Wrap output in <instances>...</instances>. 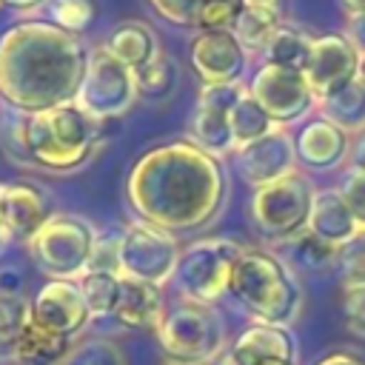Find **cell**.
Segmentation results:
<instances>
[{
    "label": "cell",
    "instance_id": "6da1fadb",
    "mask_svg": "<svg viewBox=\"0 0 365 365\" xmlns=\"http://www.w3.org/2000/svg\"><path fill=\"white\" fill-rule=\"evenodd\" d=\"M125 200L137 220L171 234L208 225L225 202L220 157L194 140H171L140 154L125 177Z\"/></svg>",
    "mask_w": 365,
    "mask_h": 365
},
{
    "label": "cell",
    "instance_id": "7a4b0ae2",
    "mask_svg": "<svg viewBox=\"0 0 365 365\" xmlns=\"http://www.w3.org/2000/svg\"><path fill=\"white\" fill-rule=\"evenodd\" d=\"M88 63L77 34L46 20H23L0 34V100L17 114L74 103Z\"/></svg>",
    "mask_w": 365,
    "mask_h": 365
},
{
    "label": "cell",
    "instance_id": "3957f363",
    "mask_svg": "<svg viewBox=\"0 0 365 365\" xmlns=\"http://www.w3.org/2000/svg\"><path fill=\"white\" fill-rule=\"evenodd\" d=\"M228 294L251 317V322H271L291 328L302 311V285L294 268L262 248H248L234 265Z\"/></svg>",
    "mask_w": 365,
    "mask_h": 365
},
{
    "label": "cell",
    "instance_id": "277c9868",
    "mask_svg": "<svg viewBox=\"0 0 365 365\" xmlns=\"http://www.w3.org/2000/svg\"><path fill=\"white\" fill-rule=\"evenodd\" d=\"M23 140L29 165L63 174L80 168L91 157L100 140V123L77 103H66L48 111L23 114Z\"/></svg>",
    "mask_w": 365,
    "mask_h": 365
},
{
    "label": "cell",
    "instance_id": "5b68a950",
    "mask_svg": "<svg viewBox=\"0 0 365 365\" xmlns=\"http://www.w3.org/2000/svg\"><path fill=\"white\" fill-rule=\"evenodd\" d=\"M160 348L177 365H211L228 348V331L214 305L180 299L157 331Z\"/></svg>",
    "mask_w": 365,
    "mask_h": 365
},
{
    "label": "cell",
    "instance_id": "8992f818",
    "mask_svg": "<svg viewBox=\"0 0 365 365\" xmlns=\"http://www.w3.org/2000/svg\"><path fill=\"white\" fill-rule=\"evenodd\" d=\"M97 228L77 214H51V220L31 237L29 254L48 279H80L91 268L97 248Z\"/></svg>",
    "mask_w": 365,
    "mask_h": 365
},
{
    "label": "cell",
    "instance_id": "52a82bcc",
    "mask_svg": "<svg viewBox=\"0 0 365 365\" xmlns=\"http://www.w3.org/2000/svg\"><path fill=\"white\" fill-rule=\"evenodd\" d=\"M242 251L245 245L231 237H205L185 245L171 279L180 299L214 305L222 294H228L231 274Z\"/></svg>",
    "mask_w": 365,
    "mask_h": 365
},
{
    "label": "cell",
    "instance_id": "ba28073f",
    "mask_svg": "<svg viewBox=\"0 0 365 365\" xmlns=\"http://www.w3.org/2000/svg\"><path fill=\"white\" fill-rule=\"evenodd\" d=\"M314 182L299 168L282 180H274L251 194V220L265 240L288 242L308 228V214L314 202Z\"/></svg>",
    "mask_w": 365,
    "mask_h": 365
},
{
    "label": "cell",
    "instance_id": "9c48e42d",
    "mask_svg": "<svg viewBox=\"0 0 365 365\" xmlns=\"http://www.w3.org/2000/svg\"><path fill=\"white\" fill-rule=\"evenodd\" d=\"M180 240L177 234L151 225L145 220L128 222L117 234V271L120 277L151 282V285H165L174 279L177 262H180Z\"/></svg>",
    "mask_w": 365,
    "mask_h": 365
},
{
    "label": "cell",
    "instance_id": "30bf717a",
    "mask_svg": "<svg viewBox=\"0 0 365 365\" xmlns=\"http://www.w3.org/2000/svg\"><path fill=\"white\" fill-rule=\"evenodd\" d=\"M137 74L125 63H120L106 46L91 48L74 103L97 123H106L123 117L137 103Z\"/></svg>",
    "mask_w": 365,
    "mask_h": 365
},
{
    "label": "cell",
    "instance_id": "8fae6325",
    "mask_svg": "<svg viewBox=\"0 0 365 365\" xmlns=\"http://www.w3.org/2000/svg\"><path fill=\"white\" fill-rule=\"evenodd\" d=\"M251 97L265 108V114L271 117L274 125H288L302 120L314 106L317 97L305 80V71L297 68H279L271 63H262L248 86Z\"/></svg>",
    "mask_w": 365,
    "mask_h": 365
},
{
    "label": "cell",
    "instance_id": "7c38bea8",
    "mask_svg": "<svg viewBox=\"0 0 365 365\" xmlns=\"http://www.w3.org/2000/svg\"><path fill=\"white\" fill-rule=\"evenodd\" d=\"M297 163L299 160L294 134L282 125H274L268 134L234 151V168L251 188H262L274 180L288 177L291 171H297Z\"/></svg>",
    "mask_w": 365,
    "mask_h": 365
},
{
    "label": "cell",
    "instance_id": "4fadbf2b",
    "mask_svg": "<svg viewBox=\"0 0 365 365\" xmlns=\"http://www.w3.org/2000/svg\"><path fill=\"white\" fill-rule=\"evenodd\" d=\"M31 322L74 342L91 322L77 279H46V285L31 297Z\"/></svg>",
    "mask_w": 365,
    "mask_h": 365
},
{
    "label": "cell",
    "instance_id": "5bb4252c",
    "mask_svg": "<svg viewBox=\"0 0 365 365\" xmlns=\"http://www.w3.org/2000/svg\"><path fill=\"white\" fill-rule=\"evenodd\" d=\"M245 94V86H202L191 114V140L214 157L234 154L231 108Z\"/></svg>",
    "mask_w": 365,
    "mask_h": 365
},
{
    "label": "cell",
    "instance_id": "9a60e30c",
    "mask_svg": "<svg viewBox=\"0 0 365 365\" xmlns=\"http://www.w3.org/2000/svg\"><path fill=\"white\" fill-rule=\"evenodd\" d=\"M188 60L202 86H234L248 68V51L231 29L197 31V37L191 40Z\"/></svg>",
    "mask_w": 365,
    "mask_h": 365
},
{
    "label": "cell",
    "instance_id": "2e32d148",
    "mask_svg": "<svg viewBox=\"0 0 365 365\" xmlns=\"http://www.w3.org/2000/svg\"><path fill=\"white\" fill-rule=\"evenodd\" d=\"M356 68H359V51L351 46V40L345 34L334 31V34H322V37L311 40L305 80H308L317 103L336 94L351 80H356Z\"/></svg>",
    "mask_w": 365,
    "mask_h": 365
},
{
    "label": "cell",
    "instance_id": "e0dca14e",
    "mask_svg": "<svg viewBox=\"0 0 365 365\" xmlns=\"http://www.w3.org/2000/svg\"><path fill=\"white\" fill-rule=\"evenodd\" d=\"M0 200L9 237L20 245H29L54 214L48 194L34 182H0Z\"/></svg>",
    "mask_w": 365,
    "mask_h": 365
},
{
    "label": "cell",
    "instance_id": "ac0fdd59",
    "mask_svg": "<svg viewBox=\"0 0 365 365\" xmlns=\"http://www.w3.org/2000/svg\"><path fill=\"white\" fill-rule=\"evenodd\" d=\"M297 336L285 325L251 322L225 351L234 365H271V362H297Z\"/></svg>",
    "mask_w": 365,
    "mask_h": 365
},
{
    "label": "cell",
    "instance_id": "d6986e66",
    "mask_svg": "<svg viewBox=\"0 0 365 365\" xmlns=\"http://www.w3.org/2000/svg\"><path fill=\"white\" fill-rule=\"evenodd\" d=\"M294 143H297V160L302 165L314 171H328V168H336L342 160H348L351 134H345L342 128H336L331 120L319 114L302 123Z\"/></svg>",
    "mask_w": 365,
    "mask_h": 365
},
{
    "label": "cell",
    "instance_id": "ffe728a7",
    "mask_svg": "<svg viewBox=\"0 0 365 365\" xmlns=\"http://www.w3.org/2000/svg\"><path fill=\"white\" fill-rule=\"evenodd\" d=\"M154 14H160L165 23L180 29H231L242 0H148Z\"/></svg>",
    "mask_w": 365,
    "mask_h": 365
},
{
    "label": "cell",
    "instance_id": "44dd1931",
    "mask_svg": "<svg viewBox=\"0 0 365 365\" xmlns=\"http://www.w3.org/2000/svg\"><path fill=\"white\" fill-rule=\"evenodd\" d=\"M165 311H168V305H165V297H163L160 285L123 277L120 302H117L111 319L120 328H128V331H151V334H157L163 319H165Z\"/></svg>",
    "mask_w": 365,
    "mask_h": 365
},
{
    "label": "cell",
    "instance_id": "7402d4cb",
    "mask_svg": "<svg viewBox=\"0 0 365 365\" xmlns=\"http://www.w3.org/2000/svg\"><path fill=\"white\" fill-rule=\"evenodd\" d=\"M308 231L339 248L359 231V225L336 188H317L308 214Z\"/></svg>",
    "mask_w": 365,
    "mask_h": 365
},
{
    "label": "cell",
    "instance_id": "603a6c76",
    "mask_svg": "<svg viewBox=\"0 0 365 365\" xmlns=\"http://www.w3.org/2000/svg\"><path fill=\"white\" fill-rule=\"evenodd\" d=\"M120 63H125L134 74L140 68H145L154 57H160V43H157V34L145 26V23H137V20H125L120 23L108 40L103 43Z\"/></svg>",
    "mask_w": 365,
    "mask_h": 365
},
{
    "label": "cell",
    "instance_id": "cb8c5ba5",
    "mask_svg": "<svg viewBox=\"0 0 365 365\" xmlns=\"http://www.w3.org/2000/svg\"><path fill=\"white\" fill-rule=\"evenodd\" d=\"M71 345H74L71 339L48 334V331H43L40 325H34L29 319V325L20 331V336L14 342L11 359L17 365H63Z\"/></svg>",
    "mask_w": 365,
    "mask_h": 365
},
{
    "label": "cell",
    "instance_id": "d4e9b609",
    "mask_svg": "<svg viewBox=\"0 0 365 365\" xmlns=\"http://www.w3.org/2000/svg\"><path fill=\"white\" fill-rule=\"evenodd\" d=\"M317 108H319V114L325 120H331L336 128H342L351 137L365 131V83L362 80H351L336 94L319 100Z\"/></svg>",
    "mask_w": 365,
    "mask_h": 365
},
{
    "label": "cell",
    "instance_id": "484cf974",
    "mask_svg": "<svg viewBox=\"0 0 365 365\" xmlns=\"http://www.w3.org/2000/svg\"><path fill=\"white\" fill-rule=\"evenodd\" d=\"M83 299L88 305L91 319H103V317H114V308L120 302V288H123V277L117 271H86L77 279Z\"/></svg>",
    "mask_w": 365,
    "mask_h": 365
},
{
    "label": "cell",
    "instance_id": "4316f807",
    "mask_svg": "<svg viewBox=\"0 0 365 365\" xmlns=\"http://www.w3.org/2000/svg\"><path fill=\"white\" fill-rule=\"evenodd\" d=\"M262 54H265V63H271V66L305 71V63H308V54H311V37H305L299 29L282 23L274 31V37L268 40Z\"/></svg>",
    "mask_w": 365,
    "mask_h": 365
},
{
    "label": "cell",
    "instance_id": "83f0119b",
    "mask_svg": "<svg viewBox=\"0 0 365 365\" xmlns=\"http://www.w3.org/2000/svg\"><path fill=\"white\" fill-rule=\"evenodd\" d=\"M282 26L279 11H259V9H240L231 31L234 37L242 43L245 51H265L268 40L274 37V31Z\"/></svg>",
    "mask_w": 365,
    "mask_h": 365
},
{
    "label": "cell",
    "instance_id": "f1b7e54d",
    "mask_svg": "<svg viewBox=\"0 0 365 365\" xmlns=\"http://www.w3.org/2000/svg\"><path fill=\"white\" fill-rule=\"evenodd\" d=\"M274 128V123H271V117L265 114V108L251 97V91L245 88V94L234 103V108H231V137H234V151L240 148V145H248V143H254L257 137H262V134H268Z\"/></svg>",
    "mask_w": 365,
    "mask_h": 365
},
{
    "label": "cell",
    "instance_id": "f546056e",
    "mask_svg": "<svg viewBox=\"0 0 365 365\" xmlns=\"http://www.w3.org/2000/svg\"><path fill=\"white\" fill-rule=\"evenodd\" d=\"M177 83H180V68L163 51L145 68L137 71V91H140V97H148V100H168L174 94Z\"/></svg>",
    "mask_w": 365,
    "mask_h": 365
},
{
    "label": "cell",
    "instance_id": "4dcf8cb0",
    "mask_svg": "<svg viewBox=\"0 0 365 365\" xmlns=\"http://www.w3.org/2000/svg\"><path fill=\"white\" fill-rule=\"evenodd\" d=\"M31 319V299L0 294V359H11L20 331Z\"/></svg>",
    "mask_w": 365,
    "mask_h": 365
},
{
    "label": "cell",
    "instance_id": "1f68e13d",
    "mask_svg": "<svg viewBox=\"0 0 365 365\" xmlns=\"http://www.w3.org/2000/svg\"><path fill=\"white\" fill-rule=\"evenodd\" d=\"M288 242H291V251H294L297 265L305 268V271H325V268L336 265L339 248L331 245V242H325V240H319V237H314L308 228L302 234H297L294 240H288Z\"/></svg>",
    "mask_w": 365,
    "mask_h": 365
},
{
    "label": "cell",
    "instance_id": "d6a6232c",
    "mask_svg": "<svg viewBox=\"0 0 365 365\" xmlns=\"http://www.w3.org/2000/svg\"><path fill=\"white\" fill-rule=\"evenodd\" d=\"M63 365H128V362L111 339L91 336V339L74 342Z\"/></svg>",
    "mask_w": 365,
    "mask_h": 365
},
{
    "label": "cell",
    "instance_id": "836d02e7",
    "mask_svg": "<svg viewBox=\"0 0 365 365\" xmlns=\"http://www.w3.org/2000/svg\"><path fill=\"white\" fill-rule=\"evenodd\" d=\"M336 271H339L342 288L365 285V231H362V228H359L345 245H339Z\"/></svg>",
    "mask_w": 365,
    "mask_h": 365
},
{
    "label": "cell",
    "instance_id": "e575fe53",
    "mask_svg": "<svg viewBox=\"0 0 365 365\" xmlns=\"http://www.w3.org/2000/svg\"><path fill=\"white\" fill-rule=\"evenodd\" d=\"M91 17H94L91 0H51V23L68 34H80L83 29H88Z\"/></svg>",
    "mask_w": 365,
    "mask_h": 365
},
{
    "label": "cell",
    "instance_id": "d590c367",
    "mask_svg": "<svg viewBox=\"0 0 365 365\" xmlns=\"http://www.w3.org/2000/svg\"><path fill=\"white\" fill-rule=\"evenodd\" d=\"M339 197L345 200V205L351 208L356 225L365 231V171H356V168H348L336 185Z\"/></svg>",
    "mask_w": 365,
    "mask_h": 365
},
{
    "label": "cell",
    "instance_id": "8d00e7d4",
    "mask_svg": "<svg viewBox=\"0 0 365 365\" xmlns=\"http://www.w3.org/2000/svg\"><path fill=\"white\" fill-rule=\"evenodd\" d=\"M342 319L345 328L365 339V285L342 288Z\"/></svg>",
    "mask_w": 365,
    "mask_h": 365
},
{
    "label": "cell",
    "instance_id": "74e56055",
    "mask_svg": "<svg viewBox=\"0 0 365 365\" xmlns=\"http://www.w3.org/2000/svg\"><path fill=\"white\" fill-rule=\"evenodd\" d=\"M345 37H348L351 46L359 51V57H365V14H348Z\"/></svg>",
    "mask_w": 365,
    "mask_h": 365
},
{
    "label": "cell",
    "instance_id": "f35d334b",
    "mask_svg": "<svg viewBox=\"0 0 365 365\" xmlns=\"http://www.w3.org/2000/svg\"><path fill=\"white\" fill-rule=\"evenodd\" d=\"M314 365H365V356L354 348H336V351L325 354L322 359H317Z\"/></svg>",
    "mask_w": 365,
    "mask_h": 365
},
{
    "label": "cell",
    "instance_id": "ab89813d",
    "mask_svg": "<svg viewBox=\"0 0 365 365\" xmlns=\"http://www.w3.org/2000/svg\"><path fill=\"white\" fill-rule=\"evenodd\" d=\"M348 168L365 171V131L351 137V148H348Z\"/></svg>",
    "mask_w": 365,
    "mask_h": 365
},
{
    "label": "cell",
    "instance_id": "60d3db41",
    "mask_svg": "<svg viewBox=\"0 0 365 365\" xmlns=\"http://www.w3.org/2000/svg\"><path fill=\"white\" fill-rule=\"evenodd\" d=\"M48 0H3V6H9V9H14V11H23V14H29V11H37L40 6H46Z\"/></svg>",
    "mask_w": 365,
    "mask_h": 365
},
{
    "label": "cell",
    "instance_id": "b9f144b4",
    "mask_svg": "<svg viewBox=\"0 0 365 365\" xmlns=\"http://www.w3.org/2000/svg\"><path fill=\"white\" fill-rule=\"evenodd\" d=\"M245 9H259V11H279V0H242Z\"/></svg>",
    "mask_w": 365,
    "mask_h": 365
},
{
    "label": "cell",
    "instance_id": "7bdbcfd3",
    "mask_svg": "<svg viewBox=\"0 0 365 365\" xmlns=\"http://www.w3.org/2000/svg\"><path fill=\"white\" fill-rule=\"evenodd\" d=\"M9 245H11V237H9V228H6V217H3V200H0V259H3V254L9 251Z\"/></svg>",
    "mask_w": 365,
    "mask_h": 365
},
{
    "label": "cell",
    "instance_id": "ee69618b",
    "mask_svg": "<svg viewBox=\"0 0 365 365\" xmlns=\"http://www.w3.org/2000/svg\"><path fill=\"white\" fill-rule=\"evenodd\" d=\"M348 14H365V0H342Z\"/></svg>",
    "mask_w": 365,
    "mask_h": 365
},
{
    "label": "cell",
    "instance_id": "f6af8a7d",
    "mask_svg": "<svg viewBox=\"0 0 365 365\" xmlns=\"http://www.w3.org/2000/svg\"><path fill=\"white\" fill-rule=\"evenodd\" d=\"M356 80L365 83V57H359V68H356Z\"/></svg>",
    "mask_w": 365,
    "mask_h": 365
},
{
    "label": "cell",
    "instance_id": "bcb514c9",
    "mask_svg": "<svg viewBox=\"0 0 365 365\" xmlns=\"http://www.w3.org/2000/svg\"><path fill=\"white\" fill-rule=\"evenodd\" d=\"M217 365H234V362H231V356H228V354H222V356L217 359Z\"/></svg>",
    "mask_w": 365,
    "mask_h": 365
},
{
    "label": "cell",
    "instance_id": "7dc6e473",
    "mask_svg": "<svg viewBox=\"0 0 365 365\" xmlns=\"http://www.w3.org/2000/svg\"><path fill=\"white\" fill-rule=\"evenodd\" d=\"M271 365H297V362H271Z\"/></svg>",
    "mask_w": 365,
    "mask_h": 365
},
{
    "label": "cell",
    "instance_id": "c3c4849f",
    "mask_svg": "<svg viewBox=\"0 0 365 365\" xmlns=\"http://www.w3.org/2000/svg\"><path fill=\"white\" fill-rule=\"evenodd\" d=\"M165 365H177V362H165Z\"/></svg>",
    "mask_w": 365,
    "mask_h": 365
},
{
    "label": "cell",
    "instance_id": "681fc988",
    "mask_svg": "<svg viewBox=\"0 0 365 365\" xmlns=\"http://www.w3.org/2000/svg\"><path fill=\"white\" fill-rule=\"evenodd\" d=\"M0 9H3V0H0Z\"/></svg>",
    "mask_w": 365,
    "mask_h": 365
}]
</instances>
